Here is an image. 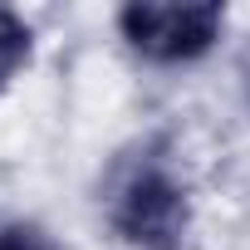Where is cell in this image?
<instances>
[{
    "label": "cell",
    "mask_w": 250,
    "mask_h": 250,
    "mask_svg": "<svg viewBox=\"0 0 250 250\" xmlns=\"http://www.w3.org/2000/svg\"><path fill=\"white\" fill-rule=\"evenodd\" d=\"M108 226L133 250H187L191 201L187 182L162 143H143L108 182Z\"/></svg>",
    "instance_id": "1"
},
{
    "label": "cell",
    "mask_w": 250,
    "mask_h": 250,
    "mask_svg": "<svg viewBox=\"0 0 250 250\" xmlns=\"http://www.w3.org/2000/svg\"><path fill=\"white\" fill-rule=\"evenodd\" d=\"M30 49H35V35L30 25L15 15V10H0V93L15 83V74L30 64Z\"/></svg>",
    "instance_id": "3"
},
{
    "label": "cell",
    "mask_w": 250,
    "mask_h": 250,
    "mask_svg": "<svg viewBox=\"0 0 250 250\" xmlns=\"http://www.w3.org/2000/svg\"><path fill=\"white\" fill-rule=\"evenodd\" d=\"M118 30L152 64H191L221 40L226 10L221 5H123Z\"/></svg>",
    "instance_id": "2"
},
{
    "label": "cell",
    "mask_w": 250,
    "mask_h": 250,
    "mask_svg": "<svg viewBox=\"0 0 250 250\" xmlns=\"http://www.w3.org/2000/svg\"><path fill=\"white\" fill-rule=\"evenodd\" d=\"M0 250H54V240H49L35 221L0 216Z\"/></svg>",
    "instance_id": "4"
}]
</instances>
